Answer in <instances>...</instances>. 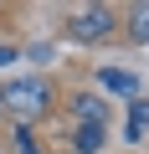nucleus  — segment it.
<instances>
[{"instance_id": "nucleus-1", "label": "nucleus", "mask_w": 149, "mask_h": 154, "mask_svg": "<svg viewBox=\"0 0 149 154\" xmlns=\"http://www.w3.org/2000/svg\"><path fill=\"white\" fill-rule=\"evenodd\" d=\"M51 103V88H46V77H16L11 88H0V108H5L21 128H31Z\"/></svg>"}, {"instance_id": "nucleus-2", "label": "nucleus", "mask_w": 149, "mask_h": 154, "mask_svg": "<svg viewBox=\"0 0 149 154\" xmlns=\"http://www.w3.org/2000/svg\"><path fill=\"white\" fill-rule=\"evenodd\" d=\"M67 31H72V41H103V36H113V11L108 5L77 11V16L67 21Z\"/></svg>"}, {"instance_id": "nucleus-3", "label": "nucleus", "mask_w": 149, "mask_h": 154, "mask_svg": "<svg viewBox=\"0 0 149 154\" xmlns=\"http://www.w3.org/2000/svg\"><path fill=\"white\" fill-rule=\"evenodd\" d=\"M98 88H108V93H123V98H139V77H129V72L108 67V72H98Z\"/></svg>"}, {"instance_id": "nucleus-4", "label": "nucleus", "mask_w": 149, "mask_h": 154, "mask_svg": "<svg viewBox=\"0 0 149 154\" xmlns=\"http://www.w3.org/2000/svg\"><path fill=\"white\" fill-rule=\"evenodd\" d=\"M72 113H77V123H82V128L103 123V103H98L93 93H82V98H72Z\"/></svg>"}, {"instance_id": "nucleus-5", "label": "nucleus", "mask_w": 149, "mask_h": 154, "mask_svg": "<svg viewBox=\"0 0 149 154\" xmlns=\"http://www.w3.org/2000/svg\"><path fill=\"white\" fill-rule=\"evenodd\" d=\"M144 128H149V103L134 98L129 103V139H144Z\"/></svg>"}, {"instance_id": "nucleus-6", "label": "nucleus", "mask_w": 149, "mask_h": 154, "mask_svg": "<svg viewBox=\"0 0 149 154\" xmlns=\"http://www.w3.org/2000/svg\"><path fill=\"white\" fill-rule=\"evenodd\" d=\"M129 36H134V41H149V0L129 11Z\"/></svg>"}, {"instance_id": "nucleus-7", "label": "nucleus", "mask_w": 149, "mask_h": 154, "mask_svg": "<svg viewBox=\"0 0 149 154\" xmlns=\"http://www.w3.org/2000/svg\"><path fill=\"white\" fill-rule=\"evenodd\" d=\"M98 149H103V123L77 128V154H98Z\"/></svg>"}, {"instance_id": "nucleus-8", "label": "nucleus", "mask_w": 149, "mask_h": 154, "mask_svg": "<svg viewBox=\"0 0 149 154\" xmlns=\"http://www.w3.org/2000/svg\"><path fill=\"white\" fill-rule=\"evenodd\" d=\"M11 144H16V154H36V144H31V128H21V123H16V134H11Z\"/></svg>"}, {"instance_id": "nucleus-9", "label": "nucleus", "mask_w": 149, "mask_h": 154, "mask_svg": "<svg viewBox=\"0 0 149 154\" xmlns=\"http://www.w3.org/2000/svg\"><path fill=\"white\" fill-rule=\"evenodd\" d=\"M5 62H16V46H0V67H5Z\"/></svg>"}]
</instances>
